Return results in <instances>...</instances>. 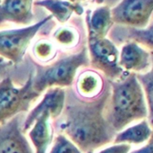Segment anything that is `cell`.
Wrapping results in <instances>:
<instances>
[{
    "label": "cell",
    "instance_id": "5b68a950",
    "mask_svg": "<svg viewBox=\"0 0 153 153\" xmlns=\"http://www.w3.org/2000/svg\"><path fill=\"white\" fill-rule=\"evenodd\" d=\"M51 19L52 16L49 15L41 21L25 27L0 31V58L11 64L21 62L37 33Z\"/></svg>",
    "mask_w": 153,
    "mask_h": 153
},
{
    "label": "cell",
    "instance_id": "5bb4252c",
    "mask_svg": "<svg viewBox=\"0 0 153 153\" xmlns=\"http://www.w3.org/2000/svg\"><path fill=\"white\" fill-rule=\"evenodd\" d=\"M150 138H152V125L147 119H143L115 133L113 141L114 143H125L131 146L132 144L145 143Z\"/></svg>",
    "mask_w": 153,
    "mask_h": 153
},
{
    "label": "cell",
    "instance_id": "9a60e30c",
    "mask_svg": "<svg viewBox=\"0 0 153 153\" xmlns=\"http://www.w3.org/2000/svg\"><path fill=\"white\" fill-rule=\"evenodd\" d=\"M33 4L48 10L52 18L61 24L68 22L72 14L80 16L84 11L80 4L71 3L68 0H37Z\"/></svg>",
    "mask_w": 153,
    "mask_h": 153
},
{
    "label": "cell",
    "instance_id": "d6986e66",
    "mask_svg": "<svg viewBox=\"0 0 153 153\" xmlns=\"http://www.w3.org/2000/svg\"><path fill=\"white\" fill-rule=\"evenodd\" d=\"M33 53L37 60L48 63L54 59L57 54V49L53 42L47 40H40L33 45Z\"/></svg>",
    "mask_w": 153,
    "mask_h": 153
},
{
    "label": "cell",
    "instance_id": "e0dca14e",
    "mask_svg": "<svg viewBox=\"0 0 153 153\" xmlns=\"http://www.w3.org/2000/svg\"><path fill=\"white\" fill-rule=\"evenodd\" d=\"M137 79L141 87L144 94L146 104L149 111V122L152 125L153 117V72L150 68L149 70L136 74Z\"/></svg>",
    "mask_w": 153,
    "mask_h": 153
},
{
    "label": "cell",
    "instance_id": "8fae6325",
    "mask_svg": "<svg viewBox=\"0 0 153 153\" xmlns=\"http://www.w3.org/2000/svg\"><path fill=\"white\" fill-rule=\"evenodd\" d=\"M33 2V0H1L0 25L14 23L26 26L31 25L34 20Z\"/></svg>",
    "mask_w": 153,
    "mask_h": 153
},
{
    "label": "cell",
    "instance_id": "ffe728a7",
    "mask_svg": "<svg viewBox=\"0 0 153 153\" xmlns=\"http://www.w3.org/2000/svg\"><path fill=\"white\" fill-rule=\"evenodd\" d=\"M55 42L63 48H72L78 44L79 35L75 29L71 27L59 28L53 34Z\"/></svg>",
    "mask_w": 153,
    "mask_h": 153
},
{
    "label": "cell",
    "instance_id": "7402d4cb",
    "mask_svg": "<svg viewBox=\"0 0 153 153\" xmlns=\"http://www.w3.org/2000/svg\"><path fill=\"white\" fill-rule=\"evenodd\" d=\"M131 150V146L125 143H114L107 146L97 153H129Z\"/></svg>",
    "mask_w": 153,
    "mask_h": 153
},
{
    "label": "cell",
    "instance_id": "603a6c76",
    "mask_svg": "<svg viewBox=\"0 0 153 153\" xmlns=\"http://www.w3.org/2000/svg\"><path fill=\"white\" fill-rule=\"evenodd\" d=\"M129 153H153V140L150 138L145 145L140 147V149L131 150Z\"/></svg>",
    "mask_w": 153,
    "mask_h": 153
},
{
    "label": "cell",
    "instance_id": "4316f807",
    "mask_svg": "<svg viewBox=\"0 0 153 153\" xmlns=\"http://www.w3.org/2000/svg\"><path fill=\"white\" fill-rule=\"evenodd\" d=\"M0 2H1V0H0Z\"/></svg>",
    "mask_w": 153,
    "mask_h": 153
},
{
    "label": "cell",
    "instance_id": "44dd1931",
    "mask_svg": "<svg viewBox=\"0 0 153 153\" xmlns=\"http://www.w3.org/2000/svg\"><path fill=\"white\" fill-rule=\"evenodd\" d=\"M48 153H83L66 135L59 134L52 141V147Z\"/></svg>",
    "mask_w": 153,
    "mask_h": 153
},
{
    "label": "cell",
    "instance_id": "ba28073f",
    "mask_svg": "<svg viewBox=\"0 0 153 153\" xmlns=\"http://www.w3.org/2000/svg\"><path fill=\"white\" fill-rule=\"evenodd\" d=\"M0 153H34L22 131L19 116L0 124Z\"/></svg>",
    "mask_w": 153,
    "mask_h": 153
},
{
    "label": "cell",
    "instance_id": "8992f818",
    "mask_svg": "<svg viewBox=\"0 0 153 153\" xmlns=\"http://www.w3.org/2000/svg\"><path fill=\"white\" fill-rule=\"evenodd\" d=\"M89 65L115 81L121 79L123 70L119 66V50L109 39L88 40V47Z\"/></svg>",
    "mask_w": 153,
    "mask_h": 153
},
{
    "label": "cell",
    "instance_id": "277c9868",
    "mask_svg": "<svg viewBox=\"0 0 153 153\" xmlns=\"http://www.w3.org/2000/svg\"><path fill=\"white\" fill-rule=\"evenodd\" d=\"M39 97L33 90L32 75L22 87L16 86L9 76L3 79L0 81V124L29 111L33 101Z\"/></svg>",
    "mask_w": 153,
    "mask_h": 153
},
{
    "label": "cell",
    "instance_id": "7c38bea8",
    "mask_svg": "<svg viewBox=\"0 0 153 153\" xmlns=\"http://www.w3.org/2000/svg\"><path fill=\"white\" fill-rule=\"evenodd\" d=\"M28 137L33 147L34 153H48L53 141V129L49 112L41 114L28 130Z\"/></svg>",
    "mask_w": 153,
    "mask_h": 153
},
{
    "label": "cell",
    "instance_id": "484cf974",
    "mask_svg": "<svg viewBox=\"0 0 153 153\" xmlns=\"http://www.w3.org/2000/svg\"><path fill=\"white\" fill-rule=\"evenodd\" d=\"M86 153H94V150H89V151H88Z\"/></svg>",
    "mask_w": 153,
    "mask_h": 153
},
{
    "label": "cell",
    "instance_id": "2e32d148",
    "mask_svg": "<svg viewBox=\"0 0 153 153\" xmlns=\"http://www.w3.org/2000/svg\"><path fill=\"white\" fill-rule=\"evenodd\" d=\"M76 88L79 95L87 99H94L104 89L102 76L95 70L81 72L76 81Z\"/></svg>",
    "mask_w": 153,
    "mask_h": 153
},
{
    "label": "cell",
    "instance_id": "30bf717a",
    "mask_svg": "<svg viewBox=\"0 0 153 153\" xmlns=\"http://www.w3.org/2000/svg\"><path fill=\"white\" fill-rule=\"evenodd\" d=\"M152 52L134 42H126L119 51V66L126 72L143 73L150 68Z\"/></svg>",
    "mask_w": 153,
    "mask_h": 153
},
{
    "label": "cell",
    "instance_id": "4fadbf2b",
    "mask_svg": "<svg viewBox=\"0 0 153 153\" xmlns=\"http://www.w3.org/2000/svg\"><path fill=\"white\" fill-rule=\"evenodd\" d=\"M86 22L88 40L106 38L114 25L110 7L102 6L92 12L88 11Z\"/></svg>",
    "mask_w": 153,
    "mask_h": 153
},
{
    "label": "cell",
    "instance_id": "cb8c5ba5",
    "mask_svg": "<svg viewBox=\"0 0 153 153\" xmlns=\"http://www.w3.org/2000/svg\"><path fill=\"white\" fill-rule=\"evenodd\" d=\"M11 63L2 58H0V75L4 73L9 67H11Z\"/></svg>",
    "mask_w": 153,
    "mask_h": 153
},
{
    "label": "cell",
    "instance_id": "3957f363",
    "mask_svg": "<svg viewBox=\"0 0 153 153\" xmlns=\"http://www.w3.org/2000/svg\"><path fill=\"white\" fill-rule=\"evenodd\" d=\"M89 65L88 48L83 47L79 52L59 59L46 66H38L32 76L33 90L39 96L51 88H68L73 85L78 70Z\"/></svg>",
    "mask_w": 153,
    "mask_h": 153
},
{
    "label": "cell",
    "instance_id": "6da1fadb",
    "mask_svg": "<svg viewBox=\"0 0 153 153\" xmlns=\"http://www.w3.org/2000/svg\"><path fill=\"white\" fill-rule=\"evenodd\" d=\"M108 97L109 93L105 92L97 99L70 105L63 110L60 129L83 153L114 140L115 131L104 114Z\"/></svg>",
    "mask_w": 153,
    "mask_h": 153
},
{
    "label": "cell",
    "instance_id": "d4e9b609",
    "mask_svg": "<svg viewBox=\"0 0 153 153\" xmlns=\"http://www.w3.org/2000/svg\"><path fill=\"white\" fill-rule=\"evenodd\" d=\"M68 1L71 2V3H78V4H80L81 2H87V1H89V0H68Z\"/></svg>",
    "mask_w": 153,
    "mask_h": 153
},
{
    "label": "cell",
    "instance_id": "52a82bcc",
    "mask_svg": "<svg viewBox=\"0 0 153 153\" xmlns=\"http://www.w3.org/2000/svg\"><path fill=\"white\" fill-rule=\"evenodd\" d=\"M153 11V0H121L111 9L114 24L132 28L149 25Z\"/></svg>",
    "mask_w": 153,
    "mask_h": 153
},
{
    "label": "cell",
    "instance_id": "ac0fdd59",
    "mask_svg": "<svg viewBox=\"0 0 153 153\" xmlns=\"http://www.w3.org/2000/svg\"><path fill=\"white\" fill-rule=\"evenodd\" d=\"M129 33V39L130 42H134L140 46L143 45L147 50L149 49V51H152L153 48V41H152V24L149 25L145 28H127Z\"/></svg>",
    "mask_w": 153,
    "mask_h": 153
},
{
    "label": "cell",
    "instance_id": "9c48e42d",
    "mask_svg": "<svg viewBox=\"0 0 153 153\" xmlns=\"http://www.w3.org/2000/svg\"><path fill=\"white\" fill-rule=\"evenodd\" d=\"M65 101L66 92L64 88H51L47 89L39 104L29 112L25 120L22 123L23 132H26L31 128L36 118L45 111L50 113L51 119L58 118L63 113Z\"/></svg>",
    "mask_w": 153,
    "mask_h": 153
},
{
    "label": "cell",
    "instance_id": "7a4b0ae2",
    "mask_svg": "<svg viewBox=\"0 0 153 153\" xmlns=\"http://www.w3.org/2000/svg\"><path fill=\"white\" fill-rule=\"evenodd\" d=\"M111 112L107 118L114 131H120L130 123L148 118L149 111L136 74L111 82Z\"/></svg>",
    "mask_w": 153,
    "mask_h": 153
}]
</instances>
